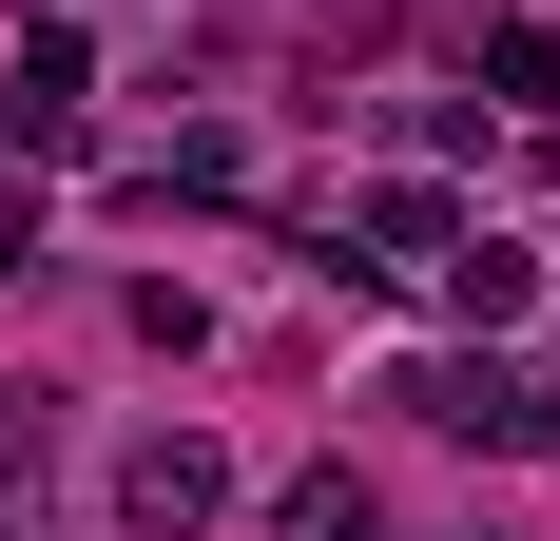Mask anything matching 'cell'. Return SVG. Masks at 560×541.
I'll use <instances>...</instances> for the list:
<instances>
[{"mask_svg": "<svg viewBox=\"0 0 560 541\" xmlns=\"http://www.w3.org/2000/svg\"><path fill=\"white\" fill-rule=\"evenodd\" d=\"M445 252H464V194H445V174H387V194L348 214V270H368V290H425Z\"/></svg>", "mask_w": 560, "mask_h": 541, "instance_id": "4", "label": "cell"}, {"mask_svg": "<svg viewBox=\"0 0 560 541\" xmlns=\"http://www.w3.org/2000/svg\"><path fill=\"white\" fill-rule=\"evenodd\" d=\"M97 136V58L58 39V20H20V78H0V156H78Z\"/></svg>", "mask_w": 560, "mask_h": 541, "instance_id": "3", "label": "cell"}, {"mask_svg": "<svg viewBox=\"0 0 560 541\" xmlns=\"http://www.w3.org/2000/svg\"><path fill=\"white\" fill-rule=\"evenodd\" d=\"M464 541H503V522H464Z\"/></svg>", "mask_w": 560, "mask_h": 541, "instance_id": "12", "label": "cell"}, {"mask_svg": "<svg viewBox=\"0 0 560 541\" xmlns=\"http://www.w3.org/2000/svg\"><path fill=\"white\" fill-rule=\"evenodd\" d=\"M232 174H252V156H232L213 116H194V136H174V156H136V214H213Z\"/></svg>", "mask_w": 560, "mask_h": 541, "instance_id": "7", "label": "cell"}, {"mask_svg": "<svg viewBox=\"0 0 560 541\" xmlns=\"http://www.w3.org/2000/svg\"><path fill=\"white\" fill-rule=\"evenodd\" d=\"M387 406H406V426H445V445H503V464L560 445V368H503V348H425Z\"/></svg>", "mask_w": 560, "mask_h": 541, "instance_id": "1", "label": "cell"}, {"mask_svg": "<svg viewBox=\"0 0 560 541\" xmlns=\"http://www.w3.org/2000/svg\"><path fill=\"white\" fill-rule=\"evenodd\" d=\"M0 541H39V522H0Z\"/></svg>", "mask_w": 560, "mask_h": 541, "instance_id": "13", "label": "cell"}, {"mask_svg": "<svg viewBox=\"0 0 560 541\" xmlns=\"http://www.w3.org/2000/svg\"><path fill=\"white\" fill-rule=\"evenodd\" d=\"M0 20H39V0H0Z\"/></svg>", "mask_w": 560, "mask_h": 541, "instance_id": "11", "label": "cell"}, {"mask_svg": "<svg viewBox=\"0 0 560 541\" xmlns=\"http://www.w3.org/2000/svg\"><path fill=\"white\" fill-rule=\"evenodd\" d=\"M483 97H503V116L560 97V39H541V20H483Z\"/></svg>", "mask_w": 560, "mask_h": 541, "instance_id": "9", "label": "cell"}, {"mask_svg": "<svg viewBox=\"0 0 560 541\" xmlns=\"http://www.w3.org/2000/svg\"><path fill=\"white\" fill-rule=\"evenodd\" d=\"M271 541H387V503H368V464H310V484L271 503Z\"/></svg>", "mask_w": 560, "mask_h": 541, "instance_id": "8", "label": "cell"}, {"mask_svg": "<svg viewBox=\"0 0 560 541\" xmlns=\"http://www.w3.org/2000/svg\"><path fill=\"white\" fill-rule=\"evenodd\" d=\"M58 484V387H0V522H39Z\"/></svg>", "mask_w": 560, "mask_h": 541, "instance_id": "6", "label": "cell"}, {"mask_svg": "<svg viewBox=\"0 0 560 541\" xmlns=\"http://www.w3.org/2000/svg\"><path fill=\"white\" fill-rule=\"evenodd\" d=\"M0 290H39V194H0Z\"/></svg>", "mask_w": 560, "mask_h": 541, "instance_id": "10", "label": "cell"}, {"mask_svg": "<svg viewBox=\"0 0 560 541\" xmlns=\"http://www.w3.org/2000/svg\"><path fill=\"white\" fill-rule=\"evenodd\" d=\"M425 290H445V310H464V329H503V310H522V290H541V252H522V232H483V214H464V252H445V270H425Z\"/></svg>", "mask_w": 560, "mask_h": 541, "instance_id": "5", "label": "cell"}, {"mask_svg": "<svg viewBox=\"0 0 560 541\" xmlns=\"http://www.w3.org/2000/svg\"><path fill=\"white\" fill-rule=\"evenodd\" d=\"M213 503H232V445L213 426H136L116 445V541H213Z\"/></svg>", "mask_w": 560, "mask_h": 541, "instance_id": "2", "label": "cell"}]
</instances>
